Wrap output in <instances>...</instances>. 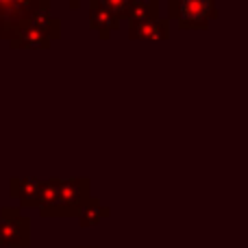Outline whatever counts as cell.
Wrapping results in <instances>:
<instances>
[{"instance_id": "6da1fadb", "label": "cell", "mask_w": 248, "mask_h": 248, "mask_svg": "<svg viewBox=\"0 0 248 248\" xmlns=\"http://www.w3.org/2000/svg\"><path fill=\"white\" fill-rule=\"evenodd\" d=\"M90 179L85 176H77V179H61L59 183V192H57V198L50 202L48 207L39 209V214L44 218H72V216H78L81 209L87 205V201L92 198L90 192Z\"/></svg>"}, {"instance_id": "7a4b0ae2", "label": "cell", "mask_w": 248, "mask_h": 248, "mask_svg": "<svg viewBox=\"0 0 248 248\" xmlns=\"http://www.w3.org/2000/svg\"><path fill=\"white\" fill-rule=\"evenodd\" d=\"M218 17L216 0H170L168 2V22H179L181 29H205Z\"/></svg>"}, {"instance_id": "3957f363", "label": "cell", "mask_w": 248, "mask_h": 248, "mask_svg": "<svg viewBox=\"0 0 248 248\" xmlns=\"http://www.w3.org/2000/svg\"><path fill=\"white\" fill-rule=\"evenodd\" d=\"M39 11H50V0H0V39L11 42L17 29Z\"/></svg>"}, {"instance_id": "277c9868", "label": "cell", "mask_w": 248, "mask_h": 248, "mask_svg": "<svg viewBox=\"0 0 248 248\" xmlns=\"http://www.w3.org/2000/svg\"><path fill=\"white\" fill-rule=\"evenodd\" d=\"M31 244V220L22 214L20 207L0 209V248L16 246L26 248Z\"/></svg>"}, {"instance_id": "5b68a950", "label": "cell", "mask_w": 248, "mask_h": 248, "mask_svg": "<svg viewBox=\"0 0 248 248\" xmlns=\"http://www.w3.org/2000/svg\"><path fill=\"white\" fill-rule=\"evenodd\" d=\"M42 185H44V181L33 179V176H24V179L13 176L9 181V194L20 201V209L22 207H39Z\"/></svg>"}, {"instance_id": "8992f818", "label": "cell", "mask_w": 248, "mask_h": 248, "mask_svg": "<svg viewBox=\"0 0 248 248\" xmlns=\"http://www.w3.org/2000/svg\"><path fill=\"white\" fill-rule=\"evenodd\" d=\"M9 44H11L13 50H48L52 42L44 33H39L35 26L22 24L20 29H17L16 37Z\"/></svg>"}, {"instance_id": "52a82bcc", "label": "cell", "mask_w": 248, "mask_h": 248, "mask_svg": "<svg viewBox=\"0 0 248 248\" xmlns=\"http://www.w3.org/2000/svg\"><path fill=\"white\" fill-rule=\"evenodd\" d=\"M170 37V22L168 20H148L141 24H128V39H168Z\"/></svg>"}, {"instance_id": "ba28073f", "label": "cell", "mask_w": 248, "mask_h": 248, "mask_svg": "<svg viewBox=\"0 0 248 248\" xmlns=\"http://www.w3.org/2000/svg\"><path fill=\"white\" fill-rule=\"evenodd\" d=\"M90 26L94 31H98V35L103 39H107L109 35H111L113 31L120 26V20H118V17H113L109 11H105L103 7L90 2Z\"/></svg>"}, {"instance_id": "9c48e42d", "label": "cell", "mask_w": 248, "mask_h": 248, "mask_svg": "<svg viewBox=\"0 0 248 248\" xmlns=\"http://www.w3.org/2000/svg\"><path fill=\"white\" fill-rule=\"evenodd\" d=\"M109 216H111L109 207H105L98 198L92 196L87 201V205L81 209V214H78V222H81V227H96V224H100Z\"/></svg>"}, {"instance_id": "30bf717a", "label": "cell", "mask_w": 248, "mask_h": 248, "mask_svg": "<svg viewBox=\"0 0 248 248\" xmlns=\"http://www.w3.org/2000/svg\"><path fill=\"white\" fill-rule=\"evenodd\" d=\"M26 24L35 26V29L39 31V33H44L48 39H59L61 37V22L57 20V17L50 16V11H39L37 16H33Z\"/></svg>"}, {"instance_id": "8fae6325", "label": "cell", "mask_w": 248, "mask_h": 248, "mask_svg": "<svg viewBox=\"0 0 248 248\" xmlns=\"http://www.w3.org/2000/svg\"><path fill=\"white\" fill-rule=\"evenodd\" d=\"M159 17V0H137L133 4L131 13H128V22L131 24H141L148 20H157Z\"/></svg>"}, {"instance_id": "7c38bea8", "label": "cell", "mask_w": 248, "mask_h": 248, "mask_svg": "<svg viewBox=\"0 0 248 248\" xmlns=\"http://www.w3.org/2000/svg\"><path fill=\"white\" fill-rule=\"evenodd\" d=\"M92 4H98V7H103L105 11H109L113 17H118V20H126L128 13H131L133 4L137 2V0H90Z\"/></svg>"}, {"instance_id": "4fadbf2b", "label": "cell", "mask_w": 248, "mask_h": 248, "mask_svg": "<svg viewBox=\"0 0 248 248\" xmlns=\"http://www.w3.org/2000/svg\"><path fill=\"white\" fill-rule=\"evenodd\" d=\"M68 2H70V9H72V11H77V9L81 7L83 0H68Z\"/></svg>"}, {"instance_id": "5bb4252c", "label": "cell", "mask_w": 248, "mask_h": 248, "mask_svg": "<svg viewBox=\"0 0 248 248\" xmlns=\"http://www.w3.org/2000/svg\"><path fill=\"white\" fill-rule=\"evenodd\" d=\"M72 248H98V246H72Z\"/></svg>"}]
</instances>
